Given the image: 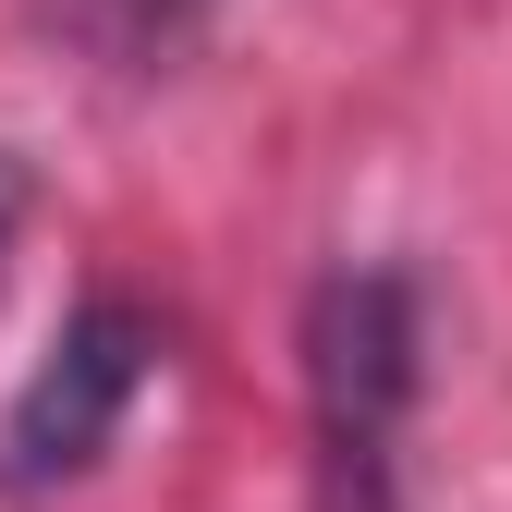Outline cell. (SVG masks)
Returning a JSON list of instances; mask_svg holds the SVG:
<instances>
[{
	"label": "cell",
	"mask_w": 512,
	"mask_h": 512,
	"mask_svg": "<svg viewBox=\"0 0 512 512\" xmlns=\"http://www.w3.org/2000/svg\"><path fill=\"white\" fill-rule=\"evenodd\" d=\"M305 403H317V512H391L415 415V281L330 269L305 305Z\"/></svg>",
	"instance_id": "1"
},
{
	"label": "cell",
	"mask_w": 512,
	"mask_h": 512,
	"mask_svg": "<svg viewBox=\"0 0 512 512\" xmlns=\"http://www.w3.org/2000/svg\"><path fill=\"white\" fill-rule=\"evenodd\" d=\"M147 366H159V317L122 305V293H86L74 317H61V342L37 354V378L13 391V415H0V464H13L25 488L86 476L110 439H122V415H135V391H147Z\"/></svg>",
	"instance_id": "2"
},
{
	"label": "cell",
	"mask_w": 512,
	"mask_h": 512,
	"mask_svg": "<svg viewBox=\"0 0 512 512\" xmlns=\"http://www.w3.org/2000/svg\"><path fill=\"white\" fill-rule=\"evenodd\" d=\"M13 220H25V171L0 159V244H13Z\"/></svg>",
	"instance_id": "3"
},
{
	"label": "cell",
	"mask_w": 512,
	"mask_h": 512,
	"mask_svg": "<svg viewBox=\"0 0 512 512\" xmlns=\"http://www.w3.org/2000/svg\"><path fill=\"white\" fill-rule=\"evenodd\" d=\"M135 13H147V25H159V37H171V25H183V13H196V0H135Z\"/></svg>",
	"instance_id": "4"
}]
</instances>
